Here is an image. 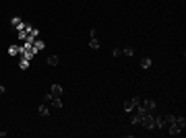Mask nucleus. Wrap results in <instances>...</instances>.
<instances>
[{
	"label": "nucleus",
	"instance_id": "f257e3e1",
	"mask_svg": "<svg viewBox=\"0 0 186 138\" xmlns=\"http://www.w3.org/2000/svg\"><path fill=\"white\" fill-rule=\"evenodd\" d=\"M141 124L147 128V130H153V128H155V122H153V111H147V114L141 115Z\"/></svg>",
	"mask_w": 186,
	"mask_h": 138
},
{
	"label": "nucleus",
	"instance_id": "f03ea898",
	"mask_svg": "<svg viewBox=\"0 0 186 138\" xmlns=\"http://www.w3.org/2000/svg\"><path fill=\"white\" fill-rule=\"evenodd\" d=\"M141 105H143L147 111H155V109H157V103H155V99H141Z\"/></svg>",
	"mask_w": 186,
	"mask_h": 138
},
{
	"label": "nucleus",
	"instance_id": "7ed1b4c3",
	"mask_svg": "<svg viewBox=\"0 0 186 138\" xmlns=\"http://www.w3.org/2000/svg\"><path fill=\"white\" fill-rule=\"evenodd\" d=\"M168 132H170L172 136H180V134H182V128L178 126V124H174V122H172V124H170V128H168Z\"/></svg>",
	"mask_w": 186,
	"mask_h": 138
},
{
	"label": "nucleus",
	"instance_id": "20e7f679",
	"mask_svg": "<svg viewBox=\"0 0 186 138\" xmlns=\"http://www.w3.org/2000/svg\"><path fill=\"white\" fill-rule=\"evenodd\" d=\"M137 107V97L135 99H128V101H124V111H132Z\"/></svg>",
	"mask_w": 186,
	"mask_h": 138
},
{
	"label": "nucleus",
	"instance_id": "39448f33",
	"mask_svg": "<svg viewBox=\"0 0 186 138\" xmlns=\"http://www.w3.org/2000/svg\"><path fill=\"white\" fill-rule=\"evenodd\" d=\"M50 95H52V97H60V95H62V87H60V85H52V87H50Z\"/></svg>",
	"mask_w": 186,
	"mask_h": 138
},
{
	"label": "nucleus",
	"instance_id": "423d86ee",
	"mask_svg": "<svg viewBox=\"0 0 186 138\" xmlns=\"http://www.w3.org/2000/svg\"><path fill=\"white\" fill-rule=\"evenodd\" d=\"M153 122H155V128H165V120H163V115H153Z\"/></svg>",
	"mask_w": 186,
	"mask_h": 138
},
{
	"label": "nucleus",
	"instance_id": "0eeeda50",
	"mask_svg": "<svg viewBox=\"0 0 186 138\" xmlns=\"http://www.w3.org/2000/svg\"><path fill=\"white\" fill-rule=\"evenodd\" d=\"M141 68L143 70L151 68V58H141Z\"/></svg>",
	"mask_w": 186,
	"mask_h": 138
},
{
	"label": "nucleus",
	"instance_id": "6e6552de",
	"mask_svg": "<svg viewBox=\"0 0 186 138\" xmlns=\"http://www.w3.org/2000/svg\"><path fill=\"white\" fill-rule=\"evenodd\" d=\"M50 103H52V107H54V109H60V107H62L60 97H52V99H50Z\"/></svg>",
	"mask_w": 186,
	"mask_h": 138
},
{
	"label": "nucleus",
	"instance_id": "1a4fd4ad",
	"mask_svg": "<svg viewBox=\"0 0 186 138\" xmlns=\"http://www.w3.org/2000/svg\"><path fill=\"white\" fill-rule=\"evenodd\" d=\"M174 124H178V126L184 130V128H186V117H184V115H182V117H176V120H174Z\"/></svg>",
	"mask_w": 186,
	"mask_h": 138
},
{
	"label": "nucleus",
	"instance_id": "9d476101",
	"mask_svg": "<svg viewBox=\"0 0 186 138\" xmlns=\"http://www.w3.org/2000/svg\"><path fill=\"white\" fill-rule=\"evenodd\" d=\"M58 62H60L58 56H48V64H50V66H56Z\"/></svg>",
	"mask_w": 186,
	"mask_h": 138
},
{
	"label": "nucleus",
	"instance_id": "9b49d317",
	"mask_svg": "<svg viewBox=\"0 0 186 138\" xmlns=\"http://www.w3.org/2000/svg\"><path fill=\"white\" fill-rule=\"evenodd\" d=\"M122 54L130 58V56H135V50H132V47H130V46H126V47H124V50H122Z\"/></svg>",
	"mask_w": 186,
	"mask_h": 138
},
{
	"label": "nucleus",
	"instance_id": "f8f14e48",
	"mask_svg": "<svg viewBox=\"0 0 186 138\" xmlns=\"http://www.w3.org/2000/svg\"><path fill=\"white\" fill-rule=\"evenodd\" d=\"M130 124H132V126L141 124V114H135V115H132V117H130Z\"/></svg>",
	"mask_w": 186,
	"mask_h": 138
},
{
	"label": "nucleus",
	"instance_id": "ddd939ff",
	"mask_svg": "<svg viewBox=\"0 0 186 138\" xmlns=\"http://www.w3.org/2000/svg\"><path fill=\"white\" fill-rule=\"evenodd\" d=\"M37 111H39V115H48V114H50L48 105H39V107H37Z\"/></svg>",
	"mask_w": 186,
	"mask_h": 138
},
{
	"label": "nucleus",
	"instance_id": "4468645a",
	"mask_svg": "<svg viewBox=\"0 0 186 138\" xmlns=\"http://www.w3.org/2000/svg\"><path fill=\"white\" fill-rule=\"evenodd\" d=\"M89 47L97 50V47H99V39H97V37H91V41H89Z\"/></svg>",
	"mask_w": 186,
	"mask_h": 138
},
{
	"label": "nucleus",
	"instance_id": "2eb2a0df",
	"mask_svg": "<svg viewBox=\"0 0 186 138\" xmlns=\"http://www.w3.org/2000/svg\"><path fill=\"white\" fill-rule=\"evenodd\" d=\"M8 54H11V56H17V54H19V47H17V46H11V47H8Z\"/></svg>",
	"mask_w": 186,
	"mask_h": 138
},
{
	"label": "nucleus",
	"instance_id": "dca6fc26",
	"mask_svg": "<svg viewBox=\"0 0 186 138\" xmlns=\"http://www.w3.org/2000/svg\"><path fill=\"white\" fill-rule=\"evenodd\" d=\"M163 120H165V124H172V122H174V120H176V115H165Z\"/></svg>",
	"mask_w": 186,
	"mask_h": 138
},
{
	"label": "nucleus",
	"instance_id": "f3484780",
	"mask_svg": "<svg viewBox=\"0 0 186 138\" xmlns=\"http://www.w3.org/2000/svg\"><path fill=\"white\" fill-rule=\"evenodd\" d=\"M120 54H122V50H118V47H116V50H112V56H114V58H118Z\"/></svg>",
	"mask_w": 186,
	"mask_h": 138
},
{
	"label": "nucleus",
	"instance_id": "a211bd4d",
	"mask_svg": "<svg viewBox=\"0 0 186 138\" xmlns=\"http://www.w3.org/2000/svg\"><path fill=\"white\" fill-rule=\"evenodd\" d=\"M4 93H6V89H4V87H2V85H0V97H2V95H4Z\"/></svg>",
	"mask_w": 186,
	"mask_h": 138
}]
</instances>
